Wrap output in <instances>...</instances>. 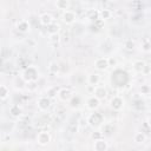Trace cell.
I'll use <instances>...</instances> for the list:
<instances>
[{
  "label": "cell",
  "instance_id": "19",
  "mask_svg": "<svg viewBox=\"0 0 151 151\" xmlns=\"http://www.w3.org/2000/svg\"><path fill=\"white\" fill-rule=\"evenodd\" d=\"M144 67H145V63L142 61V60H137L133 64V68H134L136 72H142L144 70Z\"/></svg>",
  "mask_w": 151,
  "mask_h": 151
},
{
  "label": "cell",
  "instance_id": "7",
  "mask_svg": "<svg viewBox=\"0 0 151 151\" xmlns=\"http://www.w3.org/2000/svg\"><path fill=\"white\" fill-rule=\"evenodd\" d=\"M124 106V99L119 96H114L112 99H111V107L116 111H120Z\"/></svg>",
  "mask_w": 151,
  "mask_h": 151
},
{
  "label": "cell",
  "instance_id": "20",
  "mask_svg": "<svg viewBox=\"0 0 151 151\" xmlns=\"http://www.w3.org/2000/svg\"><path fill=\"white\" fill-rule=\"evenodd\" d=\"M55 5L59 9H63V11H66L68 8V1L67 0H57Z\"/></svg>",
  "mask_w": 151,
  "mask_h": 151
},
{
  "label": "cell",
  "instance_id": "4",
  "mask_svg": "<svg viewBox=\"0 0 151 151\" xmlns=\"http://www.w3.org/2000/svg\"><path fill=\"white\" fill-rule=\"evenodd\" d=\"M87 123H88L91 126L97 127V126H99V125L103 123V116L99 114V113H92V114L88 117Z\"/></svg>",
  "mask_w": 151,
  "mask_h": 151
},
{
  "label": "cell",
  "instance_id": "24",
  "mask_svg": "<svg viewBox=\"0 0 151 151\" xmlns=\"http://www.w3.org/2000/svg\"><path fill=\"white\" fill-rule=\"evenodd\" d=\"M100 15H101V19H109L110 17H111V12L109 11V9H103L101 12H100Z\"/></svg>",
  "mask_w": 151,
  "mask_h": 151
},
{
  "label": "cell",
  "instance_id": "16",
  "mask_svg": "<svg viewBox=\"0 0 151 151\" xmlns=\"http://www.w3.org/2000/svg\"><path fill=\"white\" fill-rule=\"evenodd\" d=\"M146 140V136L143 133V132H136L134 136H133V142L136 144H143L145 143Z\"/></svg>",
  "mask_w": 151,
  "mask_h": 151
},
{
  "label": "cell",
  "instance_id": "2",
  "mask_svg": "<svg viewBox=\"0 0 151 151\" xmlns=\"http://www.w3.org/2000/svg\"><path fill=\"white\" fill-rule=\"evenodd\" d=\"M57 94H58L59 99L63 100V101H70V100L73 98V92H72L70 88H67V87L60 88Z\"/></svg>",
  "mask_w": 151,
  "mask_h": 151
},
{
  "label": "cell",
  "instance_id": "15",
  "mask_svg": "<svg viewBox=\"0 0 151 151\" xmlns=\"http://www.w3.org/2000/svg\"><path fill=\"white\" fill-rule=\"evenodd\" d=\"M26 83H27V80L24 78V76H22V77H17V78L14 79V86H15L17 88H19V90L24 88L25 85H26Z\"/></svg>",
  "mask_w": 151,
  "mask_h": 151
},
{
  "label": "cell",
  "instance_id": "3",
  "mask_svg": "<svg viewBox=\"0 0 151 151\" xmlns=\"http://www.w3.org/2000/svg\"><path fill=\"white\" fill-rule=\"evenodd\" d=\"M50 142H51V136H50L48 132L41 131V132L38 133V136H37V143H38L39 145L45 146V145H47Z\"/></svg>",
  "mask_w": 151,
  "mask_h": 151
},
{
  "label": "cell",
  "instance_id": "1",
  "mask_svg": "<svg viewBox=\"0 0 151 151\" xmlns=\"http://www.w3.org/2000/svg\"><path fill=\"white\" fill-rule=\"evenodd\" d=\"M39 73H38V70L33 66H29L28 68L25 70L24 72V78L27 80V81H35L37 78H38Z\"/></svg>",
  "mask_w": 151,
  "mask_h": 151
},
{
  "label": "cell",
  "instance_id": "6",
  "mask_svg": "<svg viewBox=\"0 0 151 151\" xmlns=\"http://www.w3.org/2000/svg\"><path fill=\"white\" fill-rule=\"evenodd\" d=\"M94 66H96L97 70H99V71H104V70H106V68L110 66V65H109V59L105 58V57H100V58L96 59V61H94Z\"/></svg>",
  "mask_w": 151,
  "mask_h": 151
},
{
  "label": "cell",
  "instance_id": "9",
  "mask_svg": "<svg viewBox=\"0 0 151 151\" xmlns=\"http://www.w3.org/2000/svg\"><path fill=\"white\" fill-rule=\"evenodd\" d=\"M99 104H100V99L97 98L96 96H92V97H90V98L86 99V107L90 109V110H96V109H98Z\"/></svg>",
  "mask_w": 151,
  "mask_h": 151
},
{
  "label": "cell",
  "instance_id": "28",
  "mask_svg": "<svg viewBox=\"0 0 151 151\" xmlns=\"http://www.w3.org/2000/svg\"><path fill=\"white\" fill-rule=\"evenodd\" d=\"M147 124L151 126V118H149V119H147Z\"/></svg>",
  "mask_w": 151,
  "mask_h": 151
},
{
  "label": "cell",
  "instance_id": "27",
  "mask_svg": "<svg viewBox=\"0 0 151 151\" xmlns=\"http://www.w3.org/2000/svg\"><path fill=\"white\" fill-rule=\"evenodd\" d=\"M149 90H150V88H149L147 86H144V87H142V88H140V92H145V93H147V92H149Z\"/></svg>",
  "mask_w": 151,
  "mask_h": 151
},
{
  "label": "cell",
  "instance_id": "21",
  "mask_svg": "<svg viewBox=\"0 0 151 151\" xmlns=\"http://www.w3.org/2000/svg\"><path fill=\"white\" fill-rule=\"evenodd\" d=\"M47 31H48V33H50V34L58 33V31H59V25H57V24L52 22V24H50V25L47 26Z\"/></svg>",
  "mask_w": 151,
  "mask_h": 151
},
{
  "label": "cell",
  "instance_id": "22",
  "mask_svg": "<svg viewBox=\"0 0 151 151\" xmlns=\"http://www.w3.org/2000/svg\"><path fill=\"white\" fill-rule=\"evenodd\" d=\"M9 112H11V114H12V116H14V117H17V116H19V114H20V112H21V110L19 109V106H17V105H14V106H12V107L9 109Z\"/></svg>",
  "mask_w": 151,
  "mask_h": 151
},
{
  "label": "cell",
  "instance_id": "23",
  "mask_svg": "<svg viewBox=\"0 0 151 151\" xmlns=\"http://www.w3.org/2000/svg\"><path fill=\"white\" fill-rule=\"evenodd\" d=\"M142 50H143L144 52H150V51H151V42H149L147 40H145V41L143 42V45H142Z\"/></svg>",
  "mask_w": 151,
  "mask_h": 151
},
{
  "label": "cell",
  "instance_id": "8",
  "mask_svg": "<svg viewBox=\"0 0 151 151\" xmlns=\"http://www.w3.org/2000/svg\"><path fill=\"white\" fill-rule=\"evenodd\" d=\"M37 104H38V109H39L40 111H46V110L50 107V105H51V100H50L48 97L42 96V97H40V98L38 99Z\"/></svg>",
  "mask_w": 151,
  "mask_h": 151
},
{
  "label": "cell",
  "instance_id": "5",
  "mask_svg": "<svg viewBox=\"0 0 151 151\" xmlns=\"http://www.w3.org/2000/svg\"><path fill=\"white\" fill-rule=\"evenodd\" d=\"M63 21L67 25H71L76 21V13L73 11H70V9H66L64 11L63 13Z\"/></svg>",
  "mask_w": 151,
  "mask_h": 151
},
{
  "label": "cell",
  "instance_id": "13",
  "mask_svg": "<svg viewBox=\"0 0 151 151\" xmlns=\"http://www.w3.org/2000/svg\"><path fill=\"white\" fill-rule=\"evenodd\" d=\"M39 20H40V24L44 25V26H46V27H47L50 24L53 22V18H52V15L48 14V13H44V14H41L40 18H39Z\"/></svg>",
  "mask_w": 151,
  "mask_h": 151
},
{
  "label": "cell",
  "instance_id": "25",
  "mask_svg": "<svg viewBox=\"0 0 151 151\" xmlns=\"http://www.w3.org/2000/svg\"><path fill=\"white\" fill-rule=\"evenodd\" d=\"M50 41H51V42H58V41H59V34H58V33L50 34Z\"/></svg>",
  "mask_w": 151,
  "mask_h": 151
},
{
  "label": "cell",
  "instance_id": "14",
  "mask_svg": "<svg viewBox=\"0 0 151 151\" xmlns=\"http://www.w3.org/2000/svg\"><path fill=\"white\" fill-rule=\"evenodd\" d=\"M99 80H100V77H99L98 73H91V74L88 76V78H87V83H88L90 85H92V86L98 85V84H99Z\"/></svg>",
  "mask_w": 151,
  "mask_h": 151
},
{
  "label": "cell",
  "instance_id": "29",
  "mask_svg": "<svg viewBox=\"0 0 151 151\" xmlns=\"http://www.w3.org/2000/svg\"><path fill=\"white\" fill-rule=\"evenodd\" d=\"M150 98H151V94H150Z\"/></svg>",
  "mask_w": 151,
  "mask_h": 151
},
{
  "label": "cell",
  "instance_id": "12",
  "mask_svg": "<svg viewBox=\"0 0 151 151\" xmlns=\"http://www.w3.org/2000/svg\"><path fill=\"white\" fill-rule=\"evenodd\" d=\"M17 29H18L19 32H21V33L28 32V31H29V22H28L27 20H25V19L18 21V24H17Z\"/></svg>",
  "mask_w": 151,
  "mask_h": 151
},
{
  "label": "cell",
  "instance_id": "17",
  "mask_svg": "<svg viewBox=\"0 0 151 151\" xmlns=\"http://www.w3.org/2000/svg\"><path fill=\"white\" fill-rule=\"evenodd\" d=\"M8 96H9V87H7V85L2 84L0 86V98H1V100H5Z\"/></svg>",
  "mask_w": 151,
  "mask_h": 151
},
{
  "label": "cell",
  "instance_id": "30",
  "mask_svg": "<svg viewBox=\"0 0 151 151\" xmlns=\"http://www.w3.org/2000/svg\"><path fill=\"white\" fill-rule=\"evenodd\" d=\"M150 74H151V72H150Z\"/></svg>",
  "mask_w": 151,
  "mask_h": 151
},
{
  "label": "cell",
  "instance_id": "11",
  "mask_svg": "<svg viewBox=\"0 0 151 151\" xmlns=\"http://www.w3.org/2000/svg\"><path fill=\"white\" fill-rule=\"evenodd\" d=\"M93 93H94V96H96L97 98L104 99V98L106 97V94H107V90H106L104 86H101V85H96Z\"/></svg>",
  "mask_w": 151,
  "mask_h": 151
},
{
  "label": "cell",
  "instance_id": "18",
  "mask_svg": "<svg viewBox=\"0 0 151 151\" xmlns=\"http://www.w3.org/2000/svg\"><path fill=\"white\" fill-rule=\"evenodd\" d=\"M48 72L51 74H58L59 73V65L55 61H51L48 64Z\"/></svg>",
  "mask_w": 151,
  "mask_h": 151
},
{
  "label": "cell",
  "instance_id": "10",
  "mask_svg": "<svg viewBox=\"0 0 151 151\" xmlns=\"http://www.w3.org/2000/svg\"><path fill=\"white\" fill-rule=\"evenodd\" d=\"M93 149H94L96 151H105V150L109 149V145H107V143H106L104 139L99 138V139H96V140H94Z\"/></svg>",
  "mask_w": 151,
  "mask_h": 151
},
{
  "label": "cell",
  "instance_id": "26",
  "mask_svg": "<svg viewBox=\"0 0 151 151\" xmlns=\"http://www.w3.org/2000/svg\"><path fill=\"white\" fill-rule=\"evenodd\" d=\"M124 45H125V48H127V50H131V48H133V46H134V42H133L132 40H126Z\"/></svg>",
  "mask_w": 151,
  "mask_h": 151
}]
</instances>
